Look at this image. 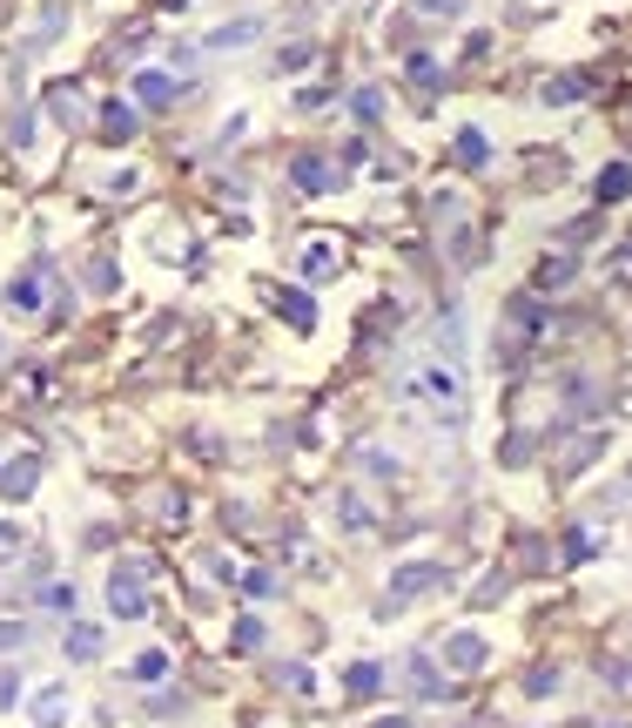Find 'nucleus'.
I'll list each match as a JSON object with an SVG mask.
<instances>
[{
	"mask_svg": "<svg viewBox=\"0 0 632 728\" xmlns=\"http://www.w3.org/2000/svg\"><path fill=\"white\" fill-rule=\"evenodd\" d=\"M350 695H377V668H356L350 675Z\"/></svg>",
	"mask_w": 632,
	"mask_h": 728,
	"instance_id": "nucleus-1",
	"label": "nucleus"
}]
</instances>
